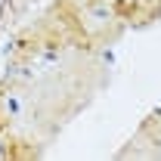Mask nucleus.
<instances>
[{"mask_svg":"<svg viewBox=\"0 0 161 161\" xmlns=\"http://www.w3.org/2000/svg\"><path fill=\"white\" fill-rule=\"evenodd\" d=\"M6 127V112H3V105H0V130Z\"/></svg>","mask_w":161,"mask_h":161,"instance_id":"3","label":"nucleus"},{"mask_svg":"<svg viewBox=\"0 0 161 161\" xmlns=\"http://www.w3.org/2000/svg\"><path fill=\"white\" fill-rule=\"evenodd\" d=\"M115 13L121 19H130L133 25H142L161 16V0H118Z\"/></svg>","mask_w":161,"mask_h":161,"instance_id":"1","label":"nucleus"},{"mask_svg":"<svg viewBox=\"0 0 161 161\" xmlns=\"http://www.w3.org/2000/svg\"><path fill=\"white\" fill-rule=\"evenodd\" d=\"M31 155H37V146L28 140H13L6 142V158H31Z\"/></svg>","mask_w":161,"mask_h":161,"instance_id":"2","label":"nucleus"}]
</instances>
